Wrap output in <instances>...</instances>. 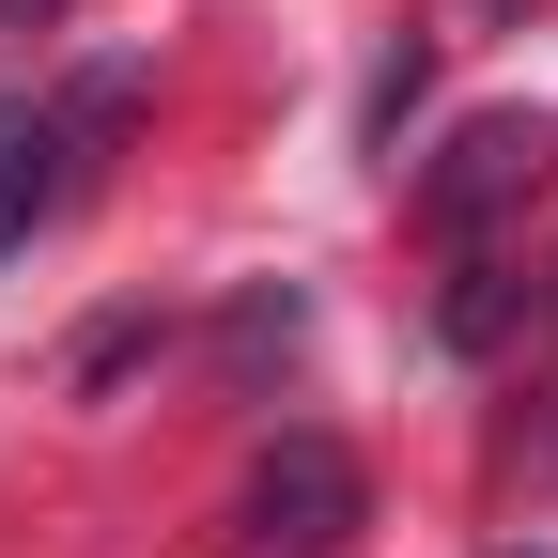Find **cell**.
I'll return each instance as SVG.
<instances>
[{
	"instance_id": "6da1fadb",
	"label": "cell",
	"mask_w": 558,
	"mask_h": 558,
	"mask_svg": "<svg viewBox=\"0 0 558 558\" xmlns=\"http://www.w3.org/2000/svg\"><path fill=\"white\" fill-rule=\"evenodd\" d=\"M357 512H373V481H357L341 435H279V450L248 465V558H341Z\"/></svg>"
},
{
	"instance_id": "7a4b0ae2",
	"label": "cell",
	"mask_w": 558,
	"mask_h": 558,
	"mask_svg": "<svg viewBox=\"0 0 558 558\" xmlns=\"http://www.w3.org/2000/svg\"><path fill=\"white\" fill-rule=\"evenodd\" d=\"M527 171H543V140H527V124H465L450 156L418 171V218H435V233H497L512 202H527Z\"/></svg>"
},
{
	"instance_id": "3957f363",
	"label": "cell",
	"mask_w": 558,
	"mask_h": 558,
	"mask_svg": "<svg viewBox=\"0 0 558 558\" xmlns=\"http://www.w3.org/2000/svg\"><path fill=\"white\" fill-rule=\"evenodd\" d=\"M47 202H62V109H0V264L47 233Z\"/></svg>"
},
{
	"instance_id": "277c9868",
	"label": "cell",
	"mask_w": 558,
	"mask_h": 558,
	"mask_svg": "<svg viewBox=\"0 0 558 558\" xmlns=\"http://www.w3.org/2000/svg\"><path fill=\"white\" fill-rule=\"evenodd\" d=\"M450 341L481 357V341H512V264H465V295H450Z\"/></svg>"
},
{
	"instance_id": "5b68a950",
	"label": "cell",
	"mask_w": 558,
	"mask_h": 558,
	"mask_svg": "<svg viewBox=\"0 0 558 558\" xmlns=\"http://www.w3.org/2000/svg\"><path fill=\"white\" fill-rule=\"evenodd\" d=\"M47 16H78V0H0V32H47Z\"/></svg>"
}]
</instances>
